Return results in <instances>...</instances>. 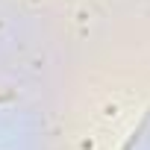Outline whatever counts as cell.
<instances>
[{"label": "cell", "mask_w": 150, "mask_h": 150, "mask_svg": "<svg viewBox=\"0 0 150 150\" xmlns=\"http://www.w3.org/2000/svg\"><path fill=\"white\" fill-rule=\"evenodd\" d=\"M0 100H6V97H0Z\"/></svg>", "instance_id": "cell-1"}]
</instances>
